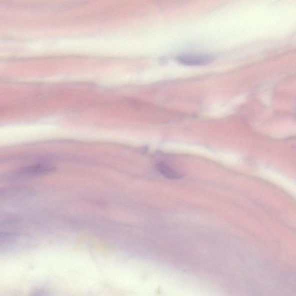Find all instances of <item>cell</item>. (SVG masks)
I'll return each mask as SVG.
<instances>
[{
    "instance_id": "cell-1",
    "label": "cell",
    "mask_w": 296,
    "mask_h": 296,
    "mask_svg": "<svg viewBox=\"0 0 296 296\" xmlns=\"http://www.w3.org/2000/svg\"><path fill=\"white\" fill-rule=\"evenodd\" d=\"M179 64L188 66H201L212 64L214 58L212 55L205 54H182L176 58Z\"/></svg>"
},
{
    "instance_id": "cell-2",
    "label": "cell",
    "mask_w": 296,
    "mask_h": 296,
    "mask_svg": "<svg viewBox=\"0 0 296 296\" xmlns=\"http://www.w3.org/2000/svg\"><path fill=\"white\" fill-rule=\"evenodd\" d=\"M54 168L52 166L44 164H38L28 166L22 168L20 172H18L17 174L22 176L32 177L47 174L52 172Z\"/></svg>"
},
{
    "instance_id": "cell-3",
    "label": "cell",
    "mask_w": 296,
    "mask_h": 296,
    "mask_svg": "<svg viewBox=\"0 0 296 296\" xmlns=\"http://www.w3.org/2000/svg\"><path fill=\"white\" fill-rule=\"evenodd\" d=\"M156 168L158 171L160 172L162 175L166 177V178L178 180L182 177V175L180 173L170 168L168 165L164 164V162L158 164L156 166Z\"/></svg>"
}]
</instances>
